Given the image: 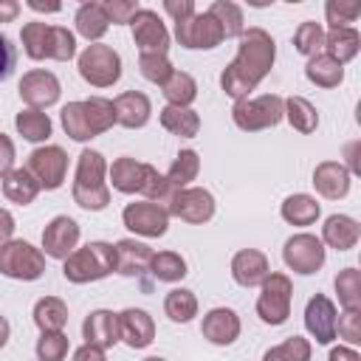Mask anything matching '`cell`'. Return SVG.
Listing matches in <instances>:
<instances>
[{"label":"cell","mask_w":361,"mask_h":361,"mask_svg":"<svg viewBox=\"0 0 361 361\" xmlns=\"http://www.w3.org/2000/svg\"><path fill=\"white\" fill-rule=\"evenodd\" d=\"M197 172H200V155H197L195 149H180L164 178H166V183H169L175 192H180V189H186V186L197 178Z\"/></svg>","instance_id":"cell-37"},{"label":"cell","mask_w":361,"mask_h":361,"mask_svg":"<svg viewBox=\"0 0 361 361\" xmlns=\"http://www.w3.org/2000/svg\"><path fill=\"white\" fill-rule=\"evenodd\" d=\"M209 14L217 20L220 31H223V39H231V37H240L245 31V20H243V8L231 0H214L209 6Z\"/></svg>","instance_id":"cell-41"},{"label":"cell","mask_w":361,"mask_h":361,"mask_svg":"<svg viewBox=\"0 0 361 361\" xmlns=\"http://www.w3.org/2000/svg\"><path fill=\"white\" fill-rule=\"evenodd\" d=\"M293 48L307 59L322 54L324 51V28H322V23H313V20L299 23V28L293 31Z\"/></svg>","instance_id":"cell-42"},{"label":"cell","mask_w":361,"mask_h":361,"mask_svg":"<svg viewBox=\"0 0 361 361\" xmlns=\"http://www.w3.org/2000/svg\"><path fill=\"white\" fill-rule=\"evenodd\" d=\"M279 214L285 223L290 226H313L322 214V206L316 203L313 195H305V192H296V195H288L279 206Z\"/></svg>","instance_id":"cell-29"},{"label":"cell","mask_w":361,"mask_h":361,"mask_svg":"<svg viewBox=\"0 0 361 361\" xmlns=\"http://www.w3.org/2000/svg\"><path fill=\"white\" fill-rule=\"evenodd\" d=\"M336 319H338V313H336V305H333L330 296L316 293V296L307 299V305H305V327L316 338V344H330L336 338Z\"/></svg>","instance_id":"cell-17"},{"label":"cell","mask_w":361,"mask_h":361,"mask_svg":"<svg viewBox=\"0 0 361 361\" xmlns=\"http://www.w3.org/2000/svg\"><path fill=\"white\" fill-rule=\"evenodd\" d=\"M161 127L180 138H195L200 133V116L192 107H172L166 104L161 110Z\"/></svg>","instance_id":"cell-33"},{"label":"cell","mask_w":361,"mask_h":361,"mask_svg":"<svg viewBox=\"0 0 361 361\" xmlns=\"http://www.w3.org/2000/svg\"><path fill=\"white\" fill-rule=\"evenodd\" d=\"M34 324L39 333H56L68 324V305L59 296H42L34 305Z\"/></svg>","instance_id":"cell-32"},{"label":"cell","mask_w":361,"mask_h":361,"mask_svg":"<svg viewBox=\"0 0 361 361\" xmlns=\"http://www.w3.org/2000/svg\"><path fill=\"white\" fill-rule=\"evenodd\" d=\"M324 243L316 237V234H293L285 240L282 245V259L285 265L293 271V274H302V276H310L316 274L322 265H324Z\"/></svg>","instance_id":"cell-9"},{"label":"cell","mask_w":361,"mask_h":361,"mask_svg":"<svg viewBox=\"0 0 361 361\" xmlns=\"http://www.w3.org/2000/svg\"><path fill=\"white\" fill-rule=\"evenodd\" d=\"M285 118V99L276 93H262L254 99H237L231 107V121L243 133H259L271 130Z\"/></svg>","instance_id":"cell-5"},{"label":"cell","mask_w":361,"mask_h":361,"mask_svg":"<svg viewBox=\"0 0 361 361\" xmlns=\"http://www.w3.org/2000/svg\"><path fill=\"white\" fill-rule=\"evenodd\" d=\"M327 361H361V355L353 350V347H333Z\"/></svg>","instance_id":"cell-57"},{"label":"cell","mask_w":361,"mask_h":361,"mask_svg":"<svg viewBox=\"0 0 361 361\" xmlns=\"http://www.w3.org/2000/svg\"><path fill=\"white\" fill-rule=\"evenodd\" d=\"M336 336L347 344H361V310H344L336 319Z\"/></svg>","instance_id":"cell-50"},{"label":"cell","mask_w":361,"mask_h":361,"mask_svg":"<svg viewBox=\"0 0 361 361\" xmlns=\"http://www.w3.org/2000/svg\"><path fill=\"white\" fill-rule=\"evenodd\" d=\"M336 293L344 310H361V274L358 268H344L336 276Z\"/></svg>","instance_id":"cell-43"},{"label":"cell","mask_w":361,"mask_h":361,"mask_svg":"<svg viewBox=\"0 0 361 361\" xmlns=\"http://www.w3.org/2000/svg\"><path fill=\"white\" fill-rule=\"evenodd\" d=\"M324 17L330 28H347L361 17V3L358 0H327L324 3Z\"/></svg>","instance_id":"cell-47"},{"label":"cell","mask_w":361,"mask_h":361,"mask_svg":"<svg viewBox=\"0 0 361 361\" xmlns=\"http://www.w3.org/2000/svg\"><path fill=\"white\" fill-rule=\"evenodd\" d=\"M358 48H361V34L353 25H347V28H330L324 34V54L330 59H336L338 65L355 59L358 56Z\"/></svg>","instance_id":"cell-28"},{"label":"cell","mask_w":361,"mask_h":361,"mask_svg":"<svg viewBox=\"0 0 361 361\" xmlns=\"http://www.w3.org/2000/svg\"><path fill=\"white\" fill-rule=\"evenodd\" d=\"M76 68L90 87H110L121 79V56L113 45H104V42H90L79 54Z\"/></svg>","instance_id":"cell-6"},{"label":"cell","mask_w":361,"mask_h":361,"mask_svg":"<svg viewBox=\"0 0 361 361\" xmlns=\"http://www.w3.org/2000/svg\"><path fill=\"white\" fill-rule=\"evenodd\" d=\"M121 223L141 237H164L169 228V212L152 200H138L127 203L121 212Z\"/></svg>","instance_id":"cell-13"},{"label":"cell","mask_w":361,"mask_h":361,"mask_svg":"<svg viewBox=\"0 0 361 361\" xmlns=\"http://www.w3.org/2000/svg\"><path fill=\"white\" fill-rule=\"evenodd\" d=\"M113 271H116V248H113V243H104V240H93V243L76 248L62 265L65 279L73 285L99 282V279L110 276Z\"/></svg>","instance_id":"cell-4"},{"label":"cell","mask_w":361,"mask_h":361,"mask_svg":"<svg viewBox=\"0 0 361 361\" xmlns=\"http://www.w3.org/2000/svg\"><path fill=\"white\" fill-rule=\"evenodd\" d=\"M313 186L327 200H341L350 192V172L341 161H322L313 169Z\"/></svg>","instance_id":"cell-23"},{"label":"cell","mask_w":361,"mask_h":361,"mask_svg":"<svg viewBox=\"0 0 361 361\" xmlns=\"http://www.w3.org/2000/svg\"><path fill=\"white\" fill-rule=\"evenodd\" d=\"M76 56V37L65 25H48L45 28V42H42V59H56L68 62Z\"/></svg>","instance_id":"cell-34"},{"label":"cell","mask_w":361,"mask_h":361,"mask_svg":"<svg viewBox=\"0 0 361 361\" xmlns=\"http://www.w3.org/2000/svg\"><path fill=\"white\" fill-rule=\"evenodd\" d=\"M62 130L73 141H90L96 135H104L116 124L113 102L104 96H90L82 102H68L59 113Z\"/></svg>","instance_id":"cell-2"},{"label":"cell","mask_w":361,"mask_h":361,"mask_svg":"<svg viewBox=\"0 0 361 361\" xmlns=\"http://www.w3.org/2000/svg\"><path fill=\"white\" fill-rule=\"evenodd\" d=\"M0 274L20 282H34L45 274V254L28 240L0 243Z\"/></svg>","instance_id":"cell-8"},{"label":"cell","mask_w":361,"mask_h":361,"mask_svg":"<svg viewBox=\"0 0 361 361\" xmlns=\"http://www.w3.org/2000/svg\"><path fill=\"white\" fill-rule=\"evenodd\" d=\"M0 180H3V195H6L8 203L28 206V203H34L37 195H39V183H37V178H34L25 166H14V169L6 172Z\"/></svg>","instance_id":"cell-27"},{"label":"cell","mask_w":361,"mask_h":361,"mask_svg":"<svg viewBox=\"0 0 361 361\" xmlns=\"http://www.w3.org/2000/svg\"><path fill=\"white\" fill-rule=\"evenodd\" d=\"M130 25H133V42L138 45L141 54H166L169 51V31L161 23L158 11L141 8Z\"/></svg>","instance_id":"cell-16"},{"label":"cell","mask_w":361,"mask_h":361,"mask_svg":"<svg viewBox=\"0 0 361 361\" xmlns=\"http://www.w3.org/2000/svg\"><path fill=\"white\" fill-rule=\"evenodd\" d=\"M305 76H307L310 85L330 90V87H338V85L344 82V65H338L336 59H330V56L322 51V54H316V56L307 59Z\"/></svg>","instance_id":"cell-30"},{"label":"cell","mask_w":361,"mask_h":361,"mask_svg":"<svg viewBox=\"0 0 361 361\" xmlns=\"http://www.w3.org/2000/svg\"><path fill=\"white\" fill-rule=\"evenodd\" d=\"M274 59H276V42H274V37L265 28H259V25L245 28L240 34V42H237V56L220 73L223 93L231 96L234 102L237 99H245L271 73Z\"/></svg>","instance_id":"cell-1"},{"label":"cell","mask_w":361,"mask_h":361,"mask_svg":"<svg viewBox=\"0 0 361 361\" xmlns=\"http://www.w3.org/2000/svg\"><path fill=\"white\" fill-rule=\"evenodd\" d=\"M175 39L189 51H209L223 42V31L209 11H195L192 17L175 23Z\"/></svg>","instance_id":"cell-11"},{"label":"cell","mask_w":361,"mask_h":361,"mask_svg":"<svg viewBox=\"0 0 361 361\" xmlns=\"http://www.w3.org/2000/svg\"><path fill=\"white\" fill-rule=\"evenodd\" d=\"M113 110H116V124L127 130H141L152 116V102L141 90H124L113 99Z\"/></svg>","instance_id":"cell-21"},{"label":"cell","mask_w":361,"mask_h":361,"mask_svg":"<svg viewBox=\"0 0 361 361\" xmlns=\"http://www.w3.org/2000/svg\"><path fill=\"white\" fill-rule=\"evenodd\" d=\"M14 228H17V223H14V214L8 212V209H3L0 206V243H8V240H14L11 234H14Z\"/></svg>","instance_id":"cell-54"},{"label":"cell","mask_w":361,"mask_h":361,"mask_svg":"<svg viewBox=\"0 0 361 361\" xmlns=\"http://www.w3.org/2000/svg\"><path fill=\"white\" fill-rule=\"evenodd\" d=\"M8 336H11V324H8L6 316H0V350L8 344Z\"/></svg>","instance_id":"cell-60"},{"label":"cell","mask_w":361,"mask_h":361,"mask_svg":"<svg viewBox=\"0 0 361 361\" xmlns=\"http://www.w3.org/2000/svg\"><path fill=\"white\" fill-rule=\"evenodd\" d=\"M102 8H104V14H107V20L113 25H127L141 11V6L135 0H104Z\"/></svg>","instance_id":"cell-49"},{"label":"cell","mask_w":361,"mask_h":361,"mask_svg":"<svg viewBox=\"0 0 361 361\" xmlns=\"http://www.w3.org/2000/svg\"><path fill=\"white\" fill-rule=\"evenodd\" d=\"M144 361H166V358H161V355H149V358H144Z\"/></svg>","instance_id":"cell-61"},{"label":"cell","mask_w":361,"mask_h":361,"mask_svg":"<svg viewBox=\"0 0 361 361\" xmlns=\"http://www.w3.org/2000/svg\"><path fill=\"white\" fill-rule=\"evenodd\" d=\"M82 338L85 344H93L99 350H107V347H116L121 341L118 336V316L107 307H96L85 316L82 322Z\"/></svg>","instance_id":"cell-20"},{"label":"cell","mask_w":361,"mask_h":361,"mask_svg":"<svg viewBox=\"0 0 361 361\" xmlns=\"http://www.w3.org/2000/svg\"><path fill=\"white\" fill-rule=\"evenodd\" d=\"M358 237H361L358 220H353L350 214H330L324 220V226H322V237L319 240L324 245L336 248V251H350V248H355Z\"/></svg>","instance_id":"cell-25"},{"label":"cell","mask_w":361,"mask_h":361,"mask_svg":"<svg viewBox=\"0 0 361 361\" xmlns=\"http://www.w3.org/2000/svg\"><path fill=\"white\" fill-rule=\"evenodd\" d=\"M113 248H116V274H121V276H141L144 271H149V259H152L155 251L147 243L124 237Z\"/></svg>","instance_id":"cell-24"},{"label":"cell","mask_w":361,"mask_h":361,"mask_svg":"<svg viewBox=\"0 0 361 361\" xmlns=\"http://www.w3.org/2000/svg\"><path fill=\"white\" fill-rule=\"evenodd\" d=\"M17 93L20 99L31 107V110H45L51 104L59 102V93H62V85L56 79V73L45 71V68H37V71H28L23 73L20 85H17Z\"/></svg>","instance_id":"cell-14"},{"label":"cell","mask_w":361,"mask_h":361,"mask_svg":"<svg viewBox=\"0 0 361 361\" xmlns=\"http://www.w3.org/2000/svg\"><path fill=\"white\" fill-rule=\"evenodd\" d=\"M149 274L158 282H180L189 274V268H186V259L178 251H158L149 259Z\"/></svg>","instance_id":"cell-40"},{"label":"cell","mask_w":361,"mask_h":361,"mask_svg":"<svg viewBox=\"0 0 361 361\" xmlns=\"http://www.w3.org/2000/svg\"><path fill=\"white\" fill-rule=\"evenodd\" d=\"M17 68V48L11 45V39L0 31V82H6Z\"/></svg>","instance_id":"cell-51"},{"label":"cell","mask_w":361,"mask_h":361,"mask_svg":"<svg viewBox=\"0 0 361 361\" xmlns=\"http://www.w3.org/2000/svg\"><path fill=\"white\" fill-rule=\"evenodd\" d=\"M164 313L169 316V322L186 324L197 316V296L189 288H172L164 296Z\"/></svg>","instance_id":"cell-39"},{"label":"cell","mask_w":361,"mask_h":361,"mask_svg":"<svg viewBox=\"0 0 361 361\" xmlns=\"http://www.w3.org/2000/svg\"><path fill=\"white\" fill-rule=\"evenodd\" d=\"M107 161L99 149H82L76 161V175L71 186V197L85 212H102L110 203V186L104 183Z\"/></svg>","instance_id":"cell-3"},{"label":"cell","mask_w":361,"mask_h":361,"mask_svg":"<svg viewBox=\"0 0 361 361\" xmlns=\"http://www.w3.org/2000/svg\"><path fill=\"white\" fill-rule=\"evenodd\" d=\"M118 316V336L130 350H144L155 338V322L144 307H124Z\"/></svg>","instance_id":"cell-18"},{"label":"cell","mask_w":361,"mask_h":361,"mask_svg":"<svg viewBox=\"0 0 361 361\" xmlns=\"http://www.w3.org/2000/svg\"><path fill=\"white\" fill-rule=\"evenodd\" d=\"M25 169L37 178L39 189H59L65 183V175H68V152L56 144H45V147H37L31 155H28V164Z\"/></svg>","instance_id":"cell-10"},{"label":"cell","mask_w":361,"mask_h":361,"mask_svg":"<svg viewBox=\"0 0 361 361\" xmlns=\"http://www.w3.org/2000/svg\"><path fill=\"white\" fill-rule=\"evenodd\" d=\"M290 302H293V282L288 274H276L271 271L265 276V282L259 285V296H257V316L262 324L279 327L288 322L290 316Z\"/></svg>","instance_id":"cell-7"},{"label":"cell","mask_w":361,"mask_h":361,"mask_svg":"<svg viewBox=\"0 0 361 361\" xmlns=\"http://www.w3.org/2000/svg\"><path fill=\"white\" fill-rule=\"evenodd\" d=\"M73 361H107V355H104V350H99L93 344H82L73 353Z\"/></svg>","instance_id":"cell-55"},{"label":"cell","mask_w":361,"mask_h":361,"mask_svg":"<svg viewBox=\"0 0 361 361\" xmlns=\"http://www.w3.org/2000/svg\"><path fill=\"white\" fill-rule=\"evenodd\" d=\"M73 23H76V31L87 42H99L107 34V28H110V20H107L102 3H82L76 17H73Z\"/></svg>","instance_id":"cell-31"},{"label":"cell","mask_w":361,"mask_h":361,"mask_svg":"<svg viewBox=\"0 0 361 361\" xmlns=\"http://www.w3.org/2000/svg\"><path fill=\"white\" fill-rule=\"evenodd\" d=\"M285 118L296 133H316L319 127V110L305 96H288L285 99Z\"/></svg>","instance_id":"cell-38"},{"label":"cell","mask_w":361,"mask_h":361,"mask_svg":"<svg viewBox=\"0 0 361 361\" xmlns=\"http://www.w3.org/2000/svg\"><path fill=\"white\" fill-rule=\"evenodd\" d=\"M355 149H358V141H353V144L344 147V152H347V164H350V169H347L350 175H353V172H355V175L361 172V164H358V158H355Z\"/></svg>","instance_id":"cell-58"},{"label":"cell","mask_w":361,"mask_h":361,"mask_svg":"<svg viewBox=\"0 0 361 361\" xmlns=\"http://www.w3.org/2000/svg\"><path fill=\"white\" fill-rule=\"evenodd\" d=\"M107 175H110V186L121 195H141V186H144V175H147V164L130 158V155H121L113 161V166H107Z\"/></svg>","instance_id":"cell-26"},{"label":"cell","mask_w":361,"mask_h":361,"mask_svg":"<svg viewBox=\"0 0 361 361\" xmlns=\"http://www.w3.org/2000/svg\"><path fill=\"white\" fill-rule=\"evenodd\" d=\"M68 350H71V341H68V336L62 330H56V333H39L37 347H34L37 361H65Z\"/></svg>","instance_id":"cell-46"},{"label":"cell","mask_w":361,"mask_h":361,"mask_svg":"<svg viewBox=\"0 0 361 361\" xmlns=\"http://www.w3.org/2000/svg\"><path fill=\"white\" fill-rule=\"evenodd\" d=\"M161 90H164L166 104L172 107H189L197 99V82L186 71H172V76L161 85Z\"/></svg>","instance_id":"cell-35"},{"label":"cell","mask_w":361,"mask_h":361,"mask_svg":"<svg viewBox=\"0 0 361 361\" xmlns=\"http://www.w3.org/2000/svg\"><path fill=\"white\" fill-rule=\"evenodd\" d=\"M138 71H141V76L147 79V82H152V85H164L169 76H172V62H169V56L166 54H141L138 56Z\"/></svg>","instance_id":"cell-48"},{"label":"cell","mask_w":361,"mask_h":361,"mask_svg":"<svg viewBox=\"0 0 361 361\" xmlns=\"http://www.w3.org/2000/svg\"><path fill=\"white\" fill-rule=\"evenodd\" d=\"M262 361H310V341L302 336H290L282 344L265 350Z\"/></svg>","instance_id":"cell-45"},{"label":"cell","mask_w":361,"mask_h":361,"mask_svg":"<svg viewBox=\"0 0 361 361\" xmlns=\"http://www.w3.org/2000/svg\"><path fill=\"white\" fill-rule=\"evenodd\" d=\"M14 127H17V133H20L25 141H31V144L48 141V135H51V130H54L48 113H45V110H31V107H25V110H20V113L14 116Z\"/></svg>","instance_id":"cell-36"},{"label":"cell","mask_w":361,"mask_h":361,"mask_svg":"<svg viewBox=\"0 0 361 361\" xmlns=\"http://www.w3.org/2000/svg\"><path fill=\"white\" fill-rule=\"evenodd\" d=\"M14 158H17V152H14V141H11L6 133H0V178H3L6 172L14 169Z\"/></svg>","instance_id":"cell-53"},{"label":"cell","mask_w":361,"mask_h":361,"mask_svg":"<svg viewBox=\"0 0 361 361\" xmlns=\"http://www.w3.org/2000/svg\"><path fill=\"white\" fill-rule=\"evenodd\" d=\"M20 14V3L17 0H0V23H14Z\"/></svg>","instance_id":"cell-56"},{"label":"cell","mask_w":361,"mask_h":361,"mask_svg":"<svg viewBox=\"0 0 361 361\" xmlns=\"http://www.w3.org/2000/svg\"><path fill=\"white\" fill-rule=\"evenodd\" d=\"M25 6H28L31 11H45V14H56V11L62 8L59 3H42V0H28Z\"/></svg>","instance_id":"cell-59"},{"label":"cell","mask_w":361,"mask_h":361,"mask_svg":"<svg viewBox=\"0 0 361 361\" xmlns=\"http://www.w3.org/2000/svg\"><path fill=\"white\" fill-rule=\"evenodd\" d=\"M214 195L203 186H186L180 192H175L172 203H169V217H178L183 223H192V226H203L214 217Z\"/></svg>","instance_id":"cell-12"},{"label":"cell","mask_w":361,"mask_h":361,"mask_svg":"<svg viewBox=\"0 0 361 361\" xmlns=\"http://www.w3.org/2000/svg\"><path fill=\"white\" fill-rule=\"evenodd\" d=\"M240 330H243L240 316H237V310H231V307H212V310L203 316V322H200L203 338H206L209 344H214V347H228V344H234V341L240 338Z\"/></svg>","instance_id":"cell-19"},{"label":"cell","mask_w":361,"mask_h":361,"mask_svg":"<svg viewBox=\"0 0 361 361\" xmlns=\"http://www.w3.org/2000/svg\"><path fill=\"white\" fill-rule=\"evenodd\" d=\"M271 274V262L262 251L257 248H243L231 257V276L237 285L243 288H257L265 282V276Z\"/></svg>","instance_id":"cell-22"},{"label":"cell","mask_w":361,"mask_h":361,"mask_svg":"<svg viewBox=\"0 0 361 361\" xmlns=\"http://www.w3.org/2000/svg\"><path fill=\"white\" fill-rule=\"evenodd\" d=\"M141 195H144V200H152V203L169 209V203H172V197H175V189L166 183V178H164L152 164H147V175H144Z\"/></svg>","instance_id":"cell-44"},{"label":"cell","mask_w":361,"mask_h":361,"mask_svg":"<svg viewBox=\"0 0 361 361\" xmlns=\"http://www.w3.org/2000/svg\"><path fill=\"white\" fill-rule=\"evenodd\" d=\"M164 11L172 17V23H180L195 14V3L192 0H164Z\"/></svg>","instance_id":"cell-52"},{"label":"cell","mask_w":361,"mask_h":361,"mask_svg":"<svg viewBox=\"0 0 361 361\" xmlns=\"http://www.w3.org/2000/svg\"><path fill=\"white\" fill-rule=\"evenodd\" d=\"M79 223L68 214H56L45 228H42V254L51 259H68L76 245H79Z\"/></svg>","instance_id":"cell-15"}]
</instances>
